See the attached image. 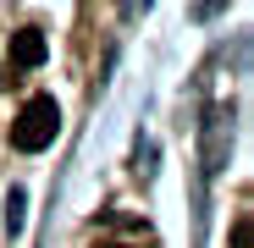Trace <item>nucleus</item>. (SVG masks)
<instances>
[{"label": "nucleus", "instance_id": "4", "mask_svg": "<svg viewBox=\"0 0 254 248\" xmlns=\"http://www.w3.org/2000/svg\"><path fill=\"white\" fill-rule=\"evenodd\" d=\"M232 248H254V221L238 215V232H232Z\"/></svg>", "mask_w": 254, "mask_h": 248}, {"label": "nucleus", "instance_id": "2", "mask_svg": "<svg viewBox=\"0 0 254 248\" xmlns=\"http://www.w3.org/2000/svg\"><path fill=\"white\" fill-rule=\"evenodd\" d=\"M45 55H50V39L39 33V28H17L11 33V66L33 72V66H45Z\"/></svg>", "mask_w": 254, "mask_h": 248}, {"label": "nucleus", "instance_id": "3", "mask_svg": "<svg viewBox=\"0 0 254 248\" xmlns=\"http://www.w3.org/2000/svg\"><path fill=\"white\" fill-rule=\"evenodd\" d=\"M22 204H28V198H22V188H11V193H6V232H11V237L22 232Z\"/></svg>", "mask_w": 254, "mask_h": 248}, {"label": "nucleus", "instance_id": "1", "mask_svg": "<svg viewBox=\"0 0 254 248\" xmlns=\"http://www.w3.org/2000/svg\"><path fill=\"white\" fill-rule=\"evenodd\" d=\"M56 133H61V105H56L50 94H33V99L17 110V121H11V149L39 154V149L56 144Z\"/></svg>", "mask_w": 254, "mask_h": 248}]
</instances>
